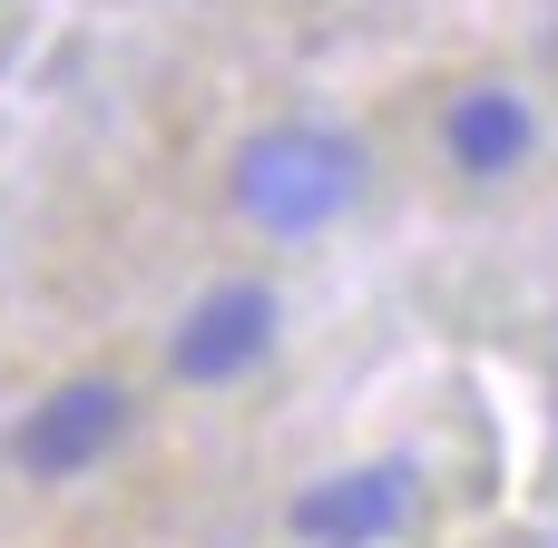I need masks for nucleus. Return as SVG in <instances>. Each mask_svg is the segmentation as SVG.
Wrapping results in <instances>:
<instances>
[{"label": "nucleus", "instance_id": "1", "mask_svg": "<svg viewBox=\"0 0 558 548\" xmlns=\"http://www.w3.org/2000/svg\"><path fill=\"white\" fill-rule=\"evenodd\" d=\"M353 196H363V147L343 127L284 118V127H255L235 147V206L265 235H324Z\"/></svg>", "mask_w": 558, "mask_h": 548}, {"label": "nucleus", "instance_id": "2", "mask_svg": "<svg viewBox=\"0 0 558 548\" xmlns=\"http://www.w3.org/2000/svg\"><path fill=\"white\" fill-rule=\"evenodd\" d=\"M128 431V392L118 382H59L29 422H20V471H39V480H78L108 441Z\"/></svg>", "mask_w": 558, "mask_h": 548}, {"label": "nucleus", "instance_id": "3", "mask_svg": "<svg viewBox=\"0 0 558 548\" xmlns=\"http://www.w3.org/2000/svg\"><path fill=\"white\" fill-rule=\"evenodd\" d=\"M402 520H412V471H402V461L343 471V480H324V490L294 500V529L314 548H373V539H392Z\"/></svg>", "mask_w": 558, "mask_h": 548}, {"label": "nucleus", "instance_id": "4", "mask_svg": "<svg viewBox=\"0 0 558 548\" xmlns=\"http://www.w3.org/2000/svg\"><path fill=\"white\" fill-rule=\"evenodd\" d=\"M265 343H275V294H265V284H226V294H206V304L177 324L167 363H177L186 382H235Z\"/></svg>", "mask_w": 558, "mask_h": 548}, {"label": "nucleus", "instance_id": "5", "mask_svg": "<svg viewBox=\"0 0 558 548\" xmlns=\"http://www.w3.org/2000/svg\"><path fill=\"white\" fill-rule=\"evenodd\" d=\"M530 137H539V118H530V98H510V88H471V98L451 108V167H461V176H510V167L530 157Z\"/></svg>", "mask_w": 558, "mask_h": 548}]
</instances>
